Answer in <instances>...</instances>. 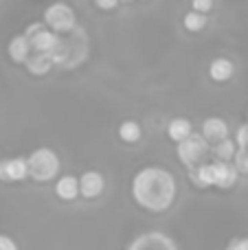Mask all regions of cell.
<instances>
[{"label": "cell", "instance_id": "cell-1", "mask_svg": "<svg viewBox=\"0 0 248 250\" xmlns=\"http://www.w3.org/2000/svg\"><path fill=\"white\" fill-rule=\"evenodd\" d=\"M176 178L163 167H143L132 178V198L141 208L163 213L176 200Z\"/></svg>", "mask_w": 248, "mask_h": 250}, {"label": "cell", "instance_id": "cell-2", "mask_svg": "<svg viewBox=\"0 0 248 250\" xmlns=\"http://www.w3.org/2000/svg\"><path fill=\"white\" fill-rule=\"evenodd\" d=\"M29 178L35 182H51L60 173V156L48 147H38L26 156Z\"/></svg>", "mask_w": 248, "mask_h": 250}, {"label": "cell", "instance_id": "cell-3", "mask_svg": "<svg viewBox=\"0 0 248 250\" xmlns=\"http://www.w3.org/2000/svg\"><path fill=\"white\" fill-rule=\"evenodd\" d=\"M176 145H178L176 147V154H178L180 163L187 165V167H198V165H202L205 156L209 154V143H207V138L196 132H191L185 141L176 143Z\"/></svg>", "mask_w": 248, "mask_h": 250}, {"label": "cell", "instance_id": "cell-4", "mask_svg": "<svg viewBox=\"0 0 248 250\" xmlns=\"http://www.w3.org/2000/svg\"><path fill=\"white\" fill-rule=\"evenodd\" d=\"M44 22H46V26L51 31H55V33H66V31L75 29L77 18H75V11L66 2H53V4H48L46 11H44Z\"/></svg>", "mask_w": 248, "mask_h": 250}, {"label": "cell", "instance_id": "cell-5", "mask_svg": "<svg viewBox=\"0 0 248 250\" xmlns=\"http://www.w3.org/2000/svg\"><path fill=\"white\" fill-rule=\"evenodd\" d=\"M127 250H178V244L169 235L152 230V233H143L139 237H134Z\"/></svg>", "mask_w": 248, "mask_h": 250}, {"label": "cell", "instance_id": "cell-6", "mask_svg": "<svg viewBox=\"0 0 248 250\" xmlns=\"http://www.w3.org/2000/svg\"><path fill=\"white\" fill-rule=\"evenodd\" d=\"M29 178L26 169V158L16 156V158H2L0 160V182H20Z\"/></svg>", "mask_w": 248, "mask_h": 250}, {"label": "cell", "instance_id": "cell-7", "mask_svg": "<svg viewBox=\"0 0 248 250\" xmlns=\"http://www.w3.org/2000/svg\"><path fill=\"white\" fill-rule=\"evenodd\" d=\"M77 180H79V195H83L86 200L99 198L105 189V180L99 171H83Z\"/></svg>", "mask_w": 248, "mask_h": 250}, {"label": "cell", "instance_id": "cell-8", "mask_svg": "<svg viewBox=\"0 0 248 250\" xmlns=\"http://www.w3.org/2000/svg\"><path fill=\"white\" fill-rule=\"evenodd\" d=\"M211 171H213V187L218 189H231L237 182V169L233 167V163H224V160H215L211 163Z\"/></svg>", "mask_w": 248, "mask_h": 250}, {"label": "cell", "instance_id": "cell-9", "mask_svg": "<svg viewBox=\"0 0 248 250\" xmlns=\"http://www.w3.org/2000/svg\"><path fill=\"white\" fill-rule=\"evenodd\" d=\"M60 42L62 40L55 35V31H48V29H40L29 35L31 51H35V53H48V55H51Z\"/></svg>", "mask_w": 248, "mask_h": 250}, {"label": "cell", "instance_id": "cell-10", "mask_svg": "<svg viewBox=\"0 0 248 250\" xmlns=\"http://www.w3.org/2000/svg\"><path fill=\"white\" fill-rule=\"evenodd\" d=\"M202 136L207 138V143H209V145H215V143L228 138V125H227V121H224V119H220V117L205 119V123H202Z\"/></svg>", "mask_w": 248, "mask_h": 250}, {"label": "cell", "instance_id": "cell-11", "mask_svg": "<svg viewBox=\"0 0 248 250\" xmlns=\"http://www.w3.org/2000/svg\"><path fill=\"white\" fill-rule=\"evenodd\" d=\"M233 73H235V66H233V62L227 60V57H218V60H213L209 66V77L218 83L228 82V79L233 77Z\"/></svg>", "mask_w": 248, "mask_h": 250}, {"label": "cell", "instance_id": "cell-12", "mask_svg": "<svg viewBox=\"0 0 248 250\" xmlns=\"http://www.w3.org/2000/svg\"><path fill=\"white\" fill-rule=\"evenodd\" d=\"M55 193L57 198L70 202V200H75L79 195V180L75 176H60L55 182Z\"/></svg>", "mask_w": 248, "mask_h": 250}, {"label": "cell", "instance_id": "cell-13", "mask_svg": "<svg viewBox=\"0 0 248 250\" xmlns=\"http://www.w3.org/2000/svg\"><path fill=\"white\" fill-rule=\"evenodd\" d=\"M9 57H11V62H16V64H24L26 57L31 55V44H29V38L26 35H16V38L9 42Z\"/></svg>", "mask_w": 248, "mask_h": 250}, {"label": "cell", "instance_id": "cell-14", "mask_svg": "<svg viewBox=\"0 0 248 250\" xmlns=\"http://www.w3.org/2000/svg\"><path fill=\"white\" fill-rule=\"evenodd\" d=\"M24 64L29 68V73L35 75V77H42V75H46L53 68V60L48 53H33V55L26 57Z\"/></svg>", "mask_w": 248, "mask_h": 250}, {"label": "cell", "instance_id": "cell-15", "mask_svg": "<svg viewBox=\"0 0 248 250\" xmlns=\"http://www.w3.org/2000/svg\"><path fill=\"white\" fill-rule=\"evenodd\" d=\"M191 132H193V125H191V121H189V119H185V117L171 119L169 125H167V136H169L174 143L185 141V138H187Z\"/></svg>", "mask_w": 248, "mask_h": 250}, {"label": "cell", "instance_id": "cell-16", "mask_svg": "<svg viewBox=\"0 0 248 250\" xmlns=\"http://www.w3.org/2000/svg\"><path fill=\"white\" fill-rule=\"evenodd\" d=\"M141 134H143V129L136 121H123L119 125V138L123 143H139Z\"/></svg>", "mask_w": 248, "mask_h": 250}, {"label": "cell", "instance_id": "cell-17", "mask_svg": "<svg viewBox=\"0 0 248 250\" xmlns=\"http://www.w3.org/2000/svg\"><path fill=\"white\" fill-rule=\"evenodd\" d=\"M237 147H235V141L231 138H224V141L215 143L213 145V154L218 160H224V163H233V156H235Z\"/></svg>", "mask_w": 248, "mask_h": 250}, {"label": "cell", "instance_id": "cell-18", "mask_svg": "<svg viewBox=\"0 0 248 250\" xmlns=\"http://www.w3.org/2000/svg\"><path fill=\"white\" fill-rule=\"evenodd\" d=\"M185 29L191 31V33H198V31H202L207 26V16L205 13H198V11H189L187 16H185Z\"/></svg>", "mask_w": 248, "mask_h": 250}, {"label": "cell", "instance_id": "cell-19", "mask_svg": "<svg viewBox=\"0 0 248 250\" xmlns=\"http://www.w3.org/2000/svg\"><path fill=\"white\" fill-rule=\"evenodd\" d=\"M233 167L237 169V173H248V147H237L233 156Z\"/></svg>", "mask_w": 248, "mask_h": 250}, {"label": "cell", "instance_id": "cell-20", "mask_svg": "<svg viewBox=\"0 0 248 250\" xmlns=\"http://www.w3.org/2000/svg\"><path fill=\"white\" fill-rule=\"evenodd\" d=\"M235 145L237 147H248V123L246 125H240V129H237V136H235Z\"/></svg>", "mask_w": 248, "mask_h": 250}, {"label": "cell", "instance_id": "cell-21", "mask_svg": "<svg viewBox=\"0 0 248 250\" xmlns=\"http://www.w3.org/2000/svg\"><path fill=\"white\" fill-rule=\"evenodd\" d=\"M191 7H193V11H198V13H207L213 7V0H191Z\"/></svg>", "mask_w": 248, "mask_h": 250}, {"label": "cell", "instance_id": "cell-22", "mask_svg": "<svg viewBox=\"0 0 248 250\" xmlns=\"http://www.w3.org/2000/svg\"><path fill=\"white\" fill-rule=\"evenodd\" d=\"M227 250H248V237H235L227 244Z\"/></svg>", "mask_w": 248, "mask_h": 250}, {"label": "cell", "instance_id": "cell-23", "mask_svg": "<svg viewBox=\"0 0 248 250\" xmlns=\"http://www.w3.org/2000/svg\"><path fill=\"white\" fill-rule=\"evenodd\" d=\"M0 250H18V244L13 242L9 235H2V233H0Z\"/></svg>", "mask_w": 248, "mask_h": 250}, {"label": "cell", "instance_id": "cell-24", "mask_svg": "<svg viewBox=\"0 0 248 250\" xmlns=\"http://www.w3.org/2000/svg\"><path fill=\"white\" fill-rule=\"evenodd\" d=\"M95 4L101 11H110V9H114L119 4V0H95Z\"/></svg>", "mask_w": 248, "mask_h": 250}, {"label": "cell", "instance_id": "cell-25", "mask_svg": "<svg viewBox=\"0 0 248 250\" xmlns=\"http://www.w3.org/2000/svg\"><path fill=\"white\" fill-rule=\"evenodd\" d=\"M246 117H248V114H246Z\"/></svg>", "mask_w": 248, "mask_h": 250}]
</instances>
